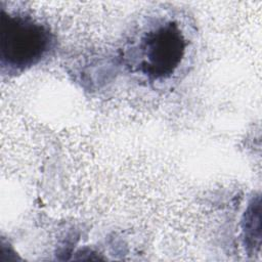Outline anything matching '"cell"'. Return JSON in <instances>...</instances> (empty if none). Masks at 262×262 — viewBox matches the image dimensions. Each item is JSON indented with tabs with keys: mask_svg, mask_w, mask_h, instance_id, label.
I'll list each match as a JSON object with an SVG mask.
<instances>
[{
	"mask_svg": "<svg viewBox=\"0 0 262 262\" xmlns=\"http://www.w3.org/2000/svg\"><path fill=\"white\" fill-rule=\"evenodd\" d=\"M54 45L46 25L32 16L7 12L0 14V63L2 72L19 74L41 62Z\"/></svg>",
	"mask_w": 262,
	"mask_h": 262,
	"instance_id": "obj_1",
	"label": "cell"
},
{
	"mask_svg": "<svg viewBox=\"0 0 262 262\" xmlns=\"http://www.w3.org/2000/svg\"><path fill=\"white\" fill-rule=\"evenodd\" d=\"M187 41L174 20L158 23L140 38L136 70L149 81L169 79L181 64Z\"/></svg>",
	"mask_w": 262,
	"mask_h": 262,
	"instance_id": "obj_2",
	"label": "cell"
}]
</instances>
